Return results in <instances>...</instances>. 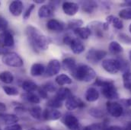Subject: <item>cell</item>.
I'll use <instances>...</instances> for the list:
<instances>
[{"label":"cell","instance_id":"obj_1","mask_svg":"<svg viewBox=\"0 0 131 130\" xmlns=\"http://www.w3.org/2000/svg\"><path fill=\"white\" fill-rule=\"evenodd\" d=\"M25 33L28 40L34 51L47 50L48 49L50 40L40 31L32 25H28L26 28Z\"/></svg>","mask_w":131,"mask_h":130},{"label":"cell","instance_id":"obj_2","mask_svg":"<svg viewBox=\"0 0 131 130\" xmlns=\"http://www.w3.org/2000/svg\"><path fill=\"white\" fill-rule=\"evenodd\" d=\"M71 73L75 79L84 82H90L96 77L95 71L90 66L85 64L76 65Z\"/></svg>","mask_w":131,"mask_h":130},{"label":"cell","instance_id":"obj_3","mask_svg":"<svg viewBox=\"0 0 131 130\" xmlns=\"http://www.w3.org/2000/svg\"><path fill=\"white\" fill-rule=\"evenodd\" d=\"M2 61L5 65L14 68H20L24 65L22 58L18 53L14 52L4 54L2 58Z\"/></svg>","mask_w":131,"mask_h":130},{"label":"cell","instance_id":"obj_4","mask_svg":"<svg viewBox=\"0 0 131 130\" xmlns=\"http://www.w3.org/2000/svg\"><path fill=\"white\" fill-rule=\"evenodd\" d=\"M101 65L107 72L111 74H117L121 69L120 60L114 59H107L102 61Z\"/></svg>","mask_w":131,"mask_h":130},{"label":"cell","instance_id":"obj_5","mask_svg":"<svg viewBox=\"0 0 131 130\" xmlns=\"http://www.w3.org/2000/svg\"><path fill=\"white\" fill-rule=\"evenodd\" d=\"M106 107L108 113L115 118H119L123 115L124 108L121 104L117 102L109 100L106 103Z\"/></svg>","mask_w":131,"mask_h":130},{"label":"cell","instance_id":"obj_6","mask_svg":"<svg viewBox=\"0 0 131 130\" xmlns=\"http://www.w3.org/2000/svg\"><path fill=\"white\" fill-rule=\"evenodd\" d=\"M106 56H107V52L104 50L92 49L87 53L86 59L88 61L92 63H96L99 61L102 60V59H104Z\"/></svg>","mask_w":131,"mask_h":130},{"label":"cell","instance_id":"obj_7","mask_svg":"<svg viewBox=\"0 0 131 130\" xmlns=\"http://www.w3.org/2000/svg\"><path fill=\"white\" fill-rule=\"evenodd\" d=\"M101 91L103 95L108 100H116L119 98V94L114 81L103 87Z\"/></svg>","mask_w":131,"mask_h":130},{"label":"cell","instance_id":"obj_8","mask_svg":"<svg viewBox=\"0 0 131 130\" xmlns=\"http://www.w3.org/2000/svg\"><path fill=\"white\" fill-rule=\"evenodd\" d=\"M66 107L68 110H74L78 108H82L85 107L84 102L79 98H77L74 95L66 100Z\"/></svg>","mask_w":131,"mask_h":130},{"label":"cell","instance_id":"obj_9","mask_svg":"<svg viewBox=\"0 0 131 130\" xmlns=\"http://www.w3.org/2000/svg\"><path fill=\"white\" fill-rule=\"evenodd\" d=\"M63 123L69 130H79L80 124L79 120L72 114H66L63 119Z\"/></svg>","mask_w":131,"mask_h":130},{"label":"cell","instance_id":"obj_10","mask_svg":"<svg viewBox=\"0 0 131 130\" xmlns=\"http://www.w3.org/2000/svg\"><path fill=\"white\" fill-rule=\"evenodd\" d=\"M61 65L57 60H52L49 62L45 69V74L48 77H52L57 75L60 71Z\"/></svg>","mask_w":131,"mask_h":130},{"label":"cell","instance_id":"obj_11","mask_svg":"<svg viewBox=\"0 0 131 130\" xmlns=\"http://www.w3.org/2000/svg\"><path fill=\"white\" fill-rule=\"evenodd\" d=\"M0 44L4 47H12L15 44L13 34L9 31H5L0 33Z\"/></svg>","mask_w":131,"mask_h":130},{"label":"cell","instance_id":"obj_12","mask_svg":"<svg viewBox=\"0 0 131 130\" xmlns=\"http://www.w3.org/2000/svg\"><path fill=\"white\" fill-rule=\"evenodd\" d=\"M63 10L66 15L69 16H73L75 15L78 11H79V5L75 2H65L63 3Z\"/></svg>","mask_w":131,"mask_h":130},{"label":"cell","instance_id":"obj_13","mask_svg":"<svg viewBox=\"0 0 131 130\" xmlns=\"http://www.w3.org/2000/svg\"><path fill=\"white\" fill-rule=\"evenodd\" d=\"M61 116L62 113L56 109H46L43 111V119L45 120H57Z\"/></svg>","mask_w":131,"mask_h":130},{"label":"cell","instance_id":"obj_14","mask_svg":"<svg viewBox=\"0 0 131 130\" xmlns=\"http://www.w3.org/2000/svg\"><path fill=\"white\" fill-rule=\"evenodd\" d=\"M24 8V4L21 1H13L10 3L8 9L10 13L14 16H19L23 11Z\"/></svg>","mask_w":131,"mask_h":130},{"label":"cell","instance_id":"obj_15","mask_svg":"<svg viewBox=\"0 0 131 130\" xmlns=\"http://www.w3.org/2000/svg\"><path fill=\"white\" fill-rule=\"evenodd\" d=\"M47 28L51 31L61 32L64 30V24L57 19H50L47 23Z\"/></svg>","mask_w":131,"mask_h":130},{"label":"cell","instance_id":"obj_16","mask_svg":"<svg viewBox=\"0 0 131 130\" xmlns=\"http://www.w3.org/2000/svg\"><path fill=\"white\" fill-rule=\"evenodd\" d=\"M19 119L16 115L8 113H0V122L7 126L16 124Z\"/></svg>","mask_w":131,"mask_h":130},{"label":"cell","instance_id":"obj_17","mask_svg":"<svg viewBox=\"0 0 131 130\" xmlns=\"http://www.w3.org/2000/svg\"><path fill=\"white\" fill-rule=\"evenodd\" d=\"M53 8L50 5H42L38 9V16L40 18H47L53 15Z\"/></svg>","mask_w":131,"mask_h":130},{"label":"cell","instance_id":"obj_18","mask_svg":"<svg viewBox=\"0 0 131 130\" xmlns=\"http://www.w3.org/2000/svg\"><path fill=\"white\" fill-rule=\"evenodd\" d=\"M91 31H94L95 34L98 37H103V31H105L104 29L103 23H101L99 21H94L89 24V27H88Z\"/></svg>","mask_w":131,"mask_h":130},{"label":"cell","instance_id":"obj_19","mask_svg":"<svg viewBox=\"0 0 131 130\" xmlns=\"http://www.w3.org/2000/svg\"><path fill=\"white\" fill-rule=\"evenodd\" d=\"M69 46L71 47L72 51L75 54H80L85 50V46L78 39H73Z\"/></svg>","mask_w":131,"mask_h":130},{"label":"cell","instance_id":"obj_20","mask_svg":"<svg viewBox=\"0 0 131 130\" xmlns=\"http://www.w3.org/2000/svg\"><path fill=\"white\" fill-rule=\"evenodd\" d=\"M85 98L88 102H95L99 98V92L95 88H89L86 91Z\"/></svg>","mask_w":131,"mask_h":130},{"label":"cell","instance_id":"obj_21","mask_svg":"<svg viewBox=\"0 0 131 130\" xmlns=\"http://www.w3.org/2000/svg\"><path fill=\"white\" fill-rule=\"evenodd\" d=\"M106 22L108 25L112 24L114 28H115L117 30H121L124 27V24H123V21H121V19H120L119 18L114 16V15L107 16L106 18Z\"/></svg>","mask_w":131,"mask_h":130},{"label":"cell","instance_id":"obj_22","mask_svg":"<svg viewBox=\"0 0 131 130\" xmlns=\"http://www.w3.org/2000/svg\"><path fill=\"white\" fill-rule=\"evenodd\" d=\"M81 4H82V11L88 14H91L94 12L98 6L97 3L94 1H85V2H82Z\"/></svg>","mask_w":131,"mask_h":130},{"label":"cell","instance_id":"obj_23","mask_svg":"<svg viewBox=\"0 0 131 130\" xmlns=\"http://www.w3.org/2000/svg\"><path fill=\"white\" fill-rule=\"evenodd\" d=\"M45 67L44 65L41 63H34L33 64L31 68V71L30 73L32 75L33 77H37V76H40L42 75L44 72H45Z\"/></svg>","mask_w":131,"mask_h":130},{"label":"cell","instance_id":"obj_24","mask_svg":"<svg viewBox=\"0 0 131 130\" xmlns=\"http://www.w3.org/2000/svg\"><path fill=\"white\" fill-rule=\"evenodd\" d=\"M74 33L79 38H80L82 40H86L91 35L92 31L88 27L87 28H82L81 27L79 28H77V29L74 30Z\"/></svg>","mask_w":131,"mask_h":130},{"label":"cell","instance_id":"obj_25","mask_svg":"<svg viewBox=\"0 0 131 130\" xmlns=\"http://www.w3.org/2000/svg\"><path fill=\"white\" fill-rule=\"evenodd\" d=\"M72 95V92H71V91L69 88H60L57 91L55 98H57L60 101H63V100H65L66 99H68L69 97H71Z\"/></svg>","mask_w":131,"mask_h":130},{"label":"cell","instance_id":"obj_26","mask_svg":"<svg viewBox=\"0 0 131 130\" xmlns=\"http://www.w3.org/2000/svg\"><path fill=\"white\" fill-rule=\"evenodd\" d=\"M109 51L114 55H119L123 53L124 49L122 46L117 41H112L109 44Z\"/></svg>","mask_w":131,"mask_h":130},{"label":"cell","instance_id":"obj_27","mask_svg":"<svg viewBox=\"0 0 131 130\" xmlns=\"http://www.w3.org/2000/svg\"><path fill=\"white\" fill-rule=\"evenodd\" d=\"M62 65L64 68V69L69 71L70 72H72L75 68L76 67V63L75 59L69 57V58H66L65 60H63L62 62Z\"/></svg>","mask_w":131,"mask_h":130},{"label":"cell","instance_id":"obj_28","mask_svg":"<svg viewBox=\"0 0 131 130\" xmlns=\"http://www.w3.org/2000/svg\"><path fill=\"white\" fill-rule=\"evenodd\" d=\"M57 84L60 86H63L66 85H70L72 82V80L71 79V78L69 76H68L66 74H61L59 75L58 76H57L56 79H55Z\"/></svg>","mask_w":131,"mask_h":130},{"label":"cell","instance_id":"obj_29","mask_svg":"<svg viewBox=\"0 0 131 130\" xmlns=\"http://www.w3.org/2000/svg\"><path fill=\"white\" fill-rule=\"evenodd\" d=\"M28 110L33 118L38 120L43 118V110L40 106H34L32 107H31Z\"/></svg>","mask_w":131,"mask_h":130},{"label":"cell","instance_id":"obj_30","mask_svg":"<svg viewBox=\"0 0 131 130\" xmlns=\"http://www.w3.org/2000/svg\"><path fill=\"white\" fill-rule=\"evenodd\" d=\"M0 81L5 84H11L14 81V75L8 71H5L0 73Z\"/></svg>","mask_w":131,"mask_h":130},{"label":"cell","instance_id":"obj_31","mask_svg":"<svg viewBox=\"0 0 131 130\" xmlns=\"http://www.w3.org/2000/svg\"><path fill=\"white\" fill-rule=\"evenodd\" d=\"M22 88L26 91V93H32L33 91L37 90V85L31 81H25L22 83Z\"/></svg>","mask_w":131,"mask_h":130},{"label":"cell","instance_id":"obj_32","mask_svg":"<svg viewBox=\"0 0 131 130\" xmlns=\"http://www.w3.org/2000/svg\"><path fill=\"white\" fill-rule=\"evenodd\" d=\"M22 98L26 101L33 104H37L40 101V97H38L37 94L34 93H25L24 94H22Z\"/></svg>","mask_w":131,"mask_h":130},{"label":"cell","instance_id":"obj_33","mask_svg":"<svg viewBox=\"0 0 131 130\" xmlns=\"http://www.w3.org/2000/svg\"><path fill=\"white\" fill-rule=\"evenodd\" d=\"M123 83L126 89L130 90L131 88V72H125L123 74Z\"/></svg>","mask_w":131,"mask_h":130},{"label":"cell","instance_id":"obj_34","mask_svg":"<svg viewBox=\"0 0 131 130\" xmlns=\"http://www.w3.org/2000/svg\"><path fill=\"white\" fill-rule=\"evenodd\" d=\"M83 25V21L81 19H73L69 21L68 23V28L75 30L77 28H81V26Z\"/></svg>","mask_w":131,"mask_h":130},{"label":"cell","instance_id":"obj_35","mask_svg":"<svg viewBox=\"0 0 131 130\" xmlns=\"http://www.w3.org/2000/svg\"><path fill=\"white\" fill-rule=\"evenodd\" d=\"M89 113L93 116L94 118H97V119H100L102 118L103 116H104V112L100 109L98 108H91L89 111Z\"/></svg>","mask_w":131,"mask_h":130},{"label":"cell","instance_id":"obj_36","mask_svg":"<svg viewBox=\"0 0 131 130\" xmlns=\"http://www.w3.org/2000/svg\"><path fill=\"white\" fill-rule=\"evenodd\" d=\"M2 89L4 92L8 96H17L18 94V91L15 87L11 86H3Z\"/></svg>","mask_w":131,"mask_h":130},{"label":"cell","instance_id":"obj_37","mask_svg":"<svg viewBox=\"0 0 131 130\" xmlns=\"http://www.w3.org/2000/svg\"><path fill=\"white\" fill-rule=\"evenodd\" d=\"M47 106L50 107L52 109H57L60 108L62 107V101L58 100L57 98H53L48 100L47 102Z\"/></svg>","mask_w":131,"mask_h":130},{"label":"cell","instance_id":"obj_38","mask_svg":"<svg viewBox=\"0 0 131 130\" xmlns=\"http://www.w3.org/2000/svg\"><path fill=\"white\" fill-rule=\"evenodd\" d=\"M119 16L122 19L131 20V8H126L119 11Z\"/></svg>","mask_w":131,"mask_h":130},{"label":"cell","instance_id":"obj_39","mask_svg":"<svg viewBox=\"0 0 131 130\" xmlns=\"http://www.w3.org/2000/svg\"><path fill=\"white\" fill-rule=\"evenodd\" d=\"M112 81H112L111 79H105V78H97L95 79V81L94 83V85H96V86H99V87L103 88L105 85L111 83Z\"/></svg>","mask_w":131,"mask_h":130},{"label":"cell","instance_id":"obj_40","mask_svg":"<svg viewBox=\"0 0 131 130\" xmlns=\"http://www.w3.org/2000/svg\"><path fill=\"white\" fill-rule=\"evenodd\" d=\"M42 87L47 91V92H55L57 91V87L51 82H47L44 84Z\"/></svg>","mask_w":131,"mask_h":130},{"label":"cell","instance_id":"obj_41","mask_svg":"<svg viewBox=\"0 0 131 130\" xmlns=\"http://www.w3.org/2000/svg\"><path fill=\"white\" fill-rule=\"evenodd\" d=\"M8 26V23L7 20L5 18L0 16V32L2 33L7 31Z\"/></svg>","mask_w":131,"mask_h":130},{"label":"cell","instance_id":"obj_42","mask_svg":"<svg viewBox=\"0 0 131 130\" xmlns=\"http://www.w3.org/2000/svg\"><path fill=\"white\" fill-rule=\"evenodd\" d=\"M34 8H35V5H34V4H31L28 8H27V10L25 11V13L23 14V18L25 19V20H28L29 18H30V16H31V13H32L33 10L34 9Z\"/></svg>","mask_w":131,"mask_h":130},{"label":"cell","instance_id":"obj_43","mask_svg":"<svg viewBox=\"0 0 131 130\" xmlns=\"http://www.w3.org/2000/svg\"><path fill=\"white\" fill-rule=\"evenodd\" d=\"M119 39L121 42H123L126 44H130L131 43V38L124 33L119 34Z\"/></svg>","mask_w":131,"mask_h":130},{"label":"cell","instance_id":"obj_44","mask_svg":"<svg viewBox=\"0 0 131 130\" xmlns=\"http://www.w3.org/2000/svg\"><path fill=\"white\" fill-rule=\"evenodd\" d=\"M5 130H23L22 127L21 125L16 123V124H13V125H10V126H7Z\"/></svg>","mask_w":131,"mask_h":130},{"label":"cell","instance_id":"obj_45","mask_svg":"<svg viewBox=\"0 0 131 130\" xmlns=\"http://www.w3.org/2000/svg\"><path fill=\"white\" fill-rule=\"evenodd\" d=\"M37 91H38V94L40 95V97L43 99H46L47 98V92L45 89L43 88V87H40V88H37Z\"/></svg>","mask_w":131,"mask_h":130},{"label":"cell","instance_id":"obj_46","mask_svg":"<svg viewBox=\"0 0 131 130\" xmlns=\"http://www.w3.org/2000/svg\"><path fill=\"white\" fill-rule=\"evenodd\" d=\"M72 38L70 37V36H68V35H66L64 37H63V43L66 44V45H70L71 44V43H72Z\"/></svg>","mask_w":131,"mask_h":130},{"label":"cell","instance_id":"obj_47","mask_svg":"<svg viewBox=\"0 0 131 130\" xmlns=\"http://www.w3.org/2000/svg\"><path fill=\"white\" fill-rule=\"evenodd\" d=\"M104 130H124V128L123 127L117 126H114L107 127V128H106Z\"/></svg>","mask_w":131,"mask_h":130},{"label":"cell","instance_id":"obj_48","mask_svg":"<svg viewBox=\"0 0 131 130\" xmlns=\"http://www.w3.org/2000/svg\"><path fill=\"white\" fill-rule=\"evenodd\" d=\"M5 110H6V106H5V104L0 102V112H3Z\"/></svg>","mask_w":131,"mask_h":130},{"label":"cell","instance_id":"obj_49","mask_svg":"<svg viewBox=\"0 0 131 130\" xmlns=\"http://www.w3.org/2000/svg\"><path fill=\"white\" fill-rule=\"evenodd\" d=\"M124 130H131V122H129L127 126L124 128Z\"/></svg>","mask_w":131,"mask_h":130},{"label":"cell","instance_id":"obj_50","mask_svg":"<svg viewBox=\"0 0 131 130\" xmlns=\"http://www.w3.org/2000/svg\"><path fill=\"white\" fill-rule=\"evenodd\" d=\"M126 103L127 104V106H130L131 107V98H129L126 100Z\"/></svg>","mask_w":131,"mask_h":130},{"label":"cell","instance_id":"obj_51","mask_svg":"<svg viewBox=\"0 0 131 130\" xmlns=\"http://www.w3.org/2000/svg\"><path fill=\"white\" fill-rule=\"evenodd\" d=\"M34 2H35V3L40 4V3H43L45 1H44V0H42V1H40V0H36V1H34Z\"/></svg>","mask_w":131,"mask_h":130},{"label":"cell","instance_id":"obj_52","mask_svg":"<svg viewBox=\"0 0 131 130\" xmlns=\"http://www.w3.org/2000/svg\"><path fill=\"white\" fill-rule=\"evenodd\" d=\"M125 5H129V6H130L131 7V1L126 2H125Z\"/></svg>","mask_w":131,"mask_h":130},{"label":"cell","instance_id":"obj_53","mask_svg":"<svg viewBox=\"0 0 131 130\" xmlns=\"http://www.w3.org/2000/svg\"><path fill=\"white\" fill-rule=\"evenodd\" d=\"M82 130H94V129H92L89 126V127H85L84 129H82Z\"/></svg>","mask_w":131,"mask_h":130},{"label":"cell","instance_id":"obj_54","mask_svg":"<svg viewBox=\"0 0 131 130\" xmlns=\"http://www.w3.org/2000/svg\"><path fill=\"white\" fill-rule=\"evenodd\" d=\"M129 58H130V60L131 61V50L130 51V53H129Z\"/></svg>","mask_w":131,"mask_h":130},{"label":"cell","instance_id":"obj_55","mask_svg":"<svg viewBox=\"0 0 131 130\" xmlns=\"http://www.w3.org/2000/svg\"><path fill=\"white\" fill-rule=\"evenodd\" d=\"M129 31H130V33H131V24L130 25V26H129Z\"/></svg>","mask_w":131,"mask_h":130},{"label":"cell","instance_id":"obj_56","mask_svg":"<svg viewBox=\"0 0 131 130\" xmlns=\"http://www.w3.org/2000/svg\"><path fill=\"white\" fill-rule=\"evenodd\" d=\"M28 130H39V129H35V128H31V129H29Z\"/></svg>","mask_w":131,"mask_h":130},{"label":"cell","instance_id":"obj_57","mask_svg":"<svg viewBox=\"0 0 131 130\" xmlns=\"http://www.w3.org/2000/svg\"><path fill=\"white\" fill-rule=\"evenodd\" d=\"M0 5H1V2H0Z\"/></svg>","mask_w":131,"mask_h":130},{"label":"cell","instance_id":"obj_58","mask_svg":"<svg viewBox=\"0 0 131 130\" xmlns=\"http://www.w3.org/2000/svg\"><path fill=\"white\" fill-rule=\"evenodd\" d=\"M130 91H131V88H130Z\"/></svg>","mask_w":131,"mask_h":130},{"label":"cell","instance_id":"obj_59","mask_svg":"<svg viewBox=\"0 0 131 130\" xmlns=\"http://www.w3.org/2000/svg\"><path fill=\"white\" fill-rule=\"evenodd\" d=\"M0 130H1V129H0Z\"/></svg>","mask_w":131,"mask_h":130}]
</instances>
